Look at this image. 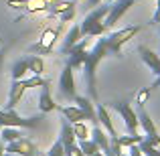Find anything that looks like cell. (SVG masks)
I'll return each instance as SVG.
<instances>
[{
	"mask_svg": "<svg viewBox=\"0 0 160 156\" xmlns=\"http://www.w3.org/2000/svg\"><path fill=\"white\" fill-rule=\"evenodd\" d=\"M108 55L106 49V41L103 37H99L98 43L93 45V49L87 51V59L83 63V75H85V83H87V93L89 98L98 99V87H95V73H98V65L102 63V59Z\"/></svg>",
	"mask_w": 160,
	"mask_h": 156,
	"instance_id": "cell-1",
	"label": "cell"
},
{
	"mask_svg": "<svg viewBox=\"0 0 160 156\" xmlns=\"http://www.w3.org/2000/svg\"><path fill=\"white\" fill-rule=\"evenodd\" d=\"M47 83H49V79H45L43 75H32V77H28V79H14V81H10V91H8V99H6L4 109H16V105L20 103L22 95L27 93L28 89H32V87H43V85H47Z\"/></svg>",
	"mask_w": 160,
	"mask_h": 156,
	"instance_id": "cell-2",
	"label": "cell"
},
{
	"mask_svg": "<svg viewBox=\"0 0 160 156\" xmlns=\"http://www.w3.org/2000/svg\"><path fill=\"white\" fill-rule=\"evenodd\" d=\"M109 12L108 4H102V6L93 8L91 12H87V16L83 18V23H79V28H81V37H103L108 33L106 24H103V18Z\"/></svg>",
	"mask_w": 160,
	"mask_h": 156,
	"instance_id": "cell-3",
	"label": "cell"
},
{
	"mask_svg": "<svg viewBox=\"0 0 160 156\" xmlns=\"http://www.w3.org/2000/svg\"><path fill=\"white\" fill-rule=\"evenodd\" d=\"M140 31H142L140 24H130V27H126V28H120V31H113V33H109V35H103L108 55L122 57V47H124L128 41H132Z\"/></svg>",
	"mask_w": 160,
	"mask_h": 156,
	"instance_id": "cell-4",
	"label": "cell"
},
{
	"mask_svg": "<svg viewBox=\"0 0 160 156\" xmlns=\"http://www.w3.org/2000/svg\"><path fill=\"white\" fill-rule=\"evenodd\" d=\"M41 118H22L16 109H0V128H37Z\"/></svg>",
	"mask_w": 160,
	"mask_h": 156,
	"instance_id": "cell-5",
	"label": "cell"
},
{
	"mask_svg": "<svg viewBox=\"0 0 160 156\" xmlns=\"http://www.w3.org/2000/svg\"><path fill=\"white\" fill-rule=\"evenodd\" d=\"M109 108L116 109V112L122 116V120H124V126H126V130H128V134H138L140 124H138V113L132 109V105H130L128 102H116V103H109Z\"/></svg>",
	"mask_w": 160,
	"mask_h": 156,
	"instance_id": "cell-6",
	"label": "cell"
},
{
	"mask_svg": "<svg viewBox=\"0 0 160 156\" xmlns=\"http://www.w3.org/2000/svg\"><path fill=\"white\" fill-rule=\"evenodd\" d=\"M134 4H136V0H116V2H109V12L106 14V18H103V24H106L108 31L120 23V18L134 6Z\"/></svg>",
	"mask_w": 160,
	"mask_h": 156,
	"instance_id": "cell-7",
	"label": "cell"
},
{
	"mask_svg": "<svg viewBox=\"0 0 160 156\" xmlns=\"http://www.w3.org/2000/svg\"><path fill=\"white\" fill-rule=\"evenodd\" d=\"M59 31H61V27H55V28H45L43 33H41L39 41H37L35 45H32L28 51L31 53H39V55H49L53 51L55 43H57V37H59Z\"/></svg>",
	"mask_w": 160,
	"mask_h": 156,
	"instance_id": "cell-8",
	"label": "cell"
},
{
	"mask_svg": "<svg viewBox=\"0 0 160 156\" xmlns=\"http://www.w3.org/2000/svg\"><path fill=\"white\" fill-rule=\"evenodd\" d=\"M87 47H89V37H81V41L67 53V65H69L71 69L83 67V63H85V59H87V51H89Z\"/></svg>",
	"mask_w": 160,
	"mask_h": 156,
	"instance_id": "cell-9",
	"label": "cell"
},
{
	"mask_svg": "<svg viewBox=\"0 0 160 156\" xmlns=\"http://www.w3.org/2000/svg\"><path fill=\"white\" fill-rule=\"evenodd\" d=\"M59 93L65 99H73L77 95V89H75V77H73V69L65 63L61 71V77H59Z\"/></svg>",
	"mask_w": 160,
	"mask_h": 156,
	"instance_id": "cell-10",
	"label": "cell"
},
{
	"mask_svg": "<svg viewBox=\"0 0 160 156\" xmlns=\"http://www.w3.org/2000/svg\"><path fill=\"white\" fill-rule=\"evenodd\" d=\"M4 150H6V152H12V154H18V156H39V148H37L31 140H27V138L8 142Z\"/></svg>",
	"mask_w": 160,
	"mask_h": 156,
	"instance_id": "cell-11",
	"label": "cell"
},
{
	"mask_svg": "<svg viewBox=\"0 0 160 156\" xmlns=\"http://www.w3.org/2000/svg\"><path fill=\"white\" fill-rule=\"evenodd\" d=\"M95 113H98L99 126H103V128H106V132L109 134V140L120 136V134L116 132V128H113V122H112V118H109V112H108L106 105H103V103H95Z\"/></svg>",
	"mask_w": 160,
	"mask_h": 156,
	"instance_id": "cell-12",
	"label": "cell"
},
{
	"mask_svg": "<svg viewBox=\"0 0 160 156\" xmlns=\"http://www.w3.org/2000/svg\"><path fill=\"white\" fill-rule=\"evenodd\" d=\"M89 136H91V140H93L95 144L99 146V150H102V152L106 154V156L112 152V148H109V136L106 134V130H103L99 124H95V126H93V130H91ZM112 154H113V152H112Z\"/></svg>",
	"mask_w": 160,
	"mask_h": 156,
	"instance_id": "cell-13",
	"label": "cell"
},
{
	"mask_svg": "<svg viewBox=\"0 0 160 156\" xmlns=\"http://www.w3.org/2000/svg\"><path fill=\"white\" fill-rule=\"evenodd\" d=\"M57 109V103H55L53 95H51V87L43 85L41 87V93H39V112L41 113H49V112H55Z\"/></svg>",
	"mask_w": 160,
	"mask_h": 156,
	"instance_id": "cell-14",
	"label": "cell"
},
{
	"mask_svg": "<svg viewBox=\"0 0 160 156\" xmlns=\"http://www.w3.org/2000/svg\"><path fill=\"white\" fill-rule=\"evenodd\" d=\"M49 10H51V14L59 16V20L61 23H67V20H71L75 16V6L71 2H61V4H49Z\"/></svg>",
	"mask_w": 160,
	"mask_h": 156,
	"instance_id": "cell-15",
	"label": "cell"
},
{
	"mask_svg": "<svg viewBox=\"0 0 160 156\" xmlns=\"http://www.w3.org/2000/svg\"><path fill=\"white\" fill-rule=\"evenodd\" d=\"M73 102L79 105V108L83 109V113H85V118L91 122V124H99V120H98V113H95V108H93V102H91L89 98H85V95H75L73 98Z\"/></svg>",
	"mask_w": 160,
	"mask_h": 156,
	"instance_id": "cell-16",
	"label": "cell"
},
{
	"mask_svg": "<svg viewBox=\"0 0 160 156\" xmlns=\"http://www.w3.org/2000/svg\"><path fill=\"white\" fill-rule=\"evenodd\" d=\"M79 41H81V28H79V24H73V27L69 28V33L65 35L63 43H61V53L67 55L71 49L75 47V45L79 43Z\"/></svg>",
	"mask_w": 160,
	"mask_h": 156,
	"instance_id": "cell-17",
	"label": "cell"
},
{
	"mask_svg": "<svg viewBox=\"0 0 160 156\" xmlns=\"http://www.w3.org/2000/svg\"><path fill=\"white\" fill-rule=\"evenodd\" d=\"M138 53H140V59L146 63V65L150 67V71L152 73H156L158 71V65H160V55L158 53H154L152 49H148V47H138Z\"/></svg>",
	"mask_w": 160,
	"mask_h": 156,
	"instance_id": "cell-18",
	"label": "cell"
},
{
	"mask_svg": "<svg viewBox=\"0 0 160 156\" xmlns=\"http://www.w3.org/2000/svg\"><path fill=\"white\" fill-rule=\"evenodd\" d=\"M61 113L65 120H69L71 124H75V122H85V113H83V109L79 108V105H61Z\"/></svg>",
	"mask_w": 160,
	"mask_h": 156,
	"instance_id": "cell-19",
	"label": "cell"
},
{
	"mask_svg": "<svg viewBox=\"0 0 160 156\" xmlns=\"http://www.w3.org/2000/svg\"><path fill=\"white\" fill-rule=\"evenodd\" d=\"M59 140L63 142V146H69V144H73V142H77V138H75V132H73V124H71L69 120H61Z\"/></svg>",
	"mask_w": 160,
	"mask_h": 156,
	"instance_id": "cell-20",
	"label": "cell"
},
{
	"mask_svg": "<svg viewBox=\"0 0 160 156\" xmlns=\"http://www.w3.org/2000/svg\"><path fill=\"white\" fill-rule=\"evenodd\" d=\"M24 59H27L28 71H31L32 75H43V71H45V63H43V59H41L39 55H28V57H24Z\"/></svg>",
	"mask_w": 160,
	"mask_h": 156,
	"instance_id": "cell-21",
	"label": "cell"
},
{
	"mask_svg": "<svg viewBox=\"0 0 160 156\" xmlns=\"http://www.w3.org/2000/svg\"><path fill=\"white\" fill-rule=\"evenodd\" d=\"M28 73V65H27V59H18V61L12 65V71H10V79H24V75Z\"/></svg>",
	"mask_w": 160,
	"mask_h": 156,
	"instance_id": "cell-22",
	"label": "cell"
},
{
	"mask_svg": "<svg viewBox=\"0 0 160 156\" xmlns=\"http://www.w3.org/2000/svg\"><path fill=\"white\" fill-rule=\"evenodd\" d=\"M0 138H2V142H14V140H20L22 138V134H20V128H8V126H4V128H0Z\"/></svg>",
	"mask_w": 160,
	"mask_h": 156,
	"instance_id": "cell-23",
	"label": "cell"
},
{
	"mask_svg": "<svg viewBox=\"0 0 160 156\" xmlns=\"http://www.w3.org/2000/svg\"><path fill=\"white\" fill-rule=\"evenodd\" d=\"M116 140H118V144H120L122 148H128V146H132V144H140L142 136L140 134H128V136L124 134V136H118Z\"/></svg>",
	"mask_w": 160,
	"mask_h": 156,
	"instance_id": "cell-24",
	"label": "cell"
},
{
	"mask_svg": "<svg viewBox=\"0 0 160 156\" xmlns=\"http://www.w3.org/2000/svg\"><path fill=\"white\" fill-rule=\"evenodd\" d=\"M77 144H79V148H81L83 156H91L93 152H98V150H99V146L95 144L91 138H87V140H77Z\"/></svg>",
	"mask_w": 160,
	"mask_h": 156,
	"instance_id": "cell-25",
	"label": "cell"
},
{
	"mask_svg": "<svg viewBox=\"0 0 160 156\" xmlns=\"http://www.w3.org/2000/svg\"><path fill=\"white\" fill-rule=\"evenodd\" d=\"M73 132H75V138H77V140H87L89 134H91L85 122H75L73 124Z\"/></svg>",
	"mask_w": 160,
	"mask_h": 156,
	"instance_id": "cell-26",
	"label": "cell"
},
{
	"mask_svg": "<svg viewBox=\"0 0 160 156\" xmlns=\"http://www.w3.org/2000/svg\"><path fill=\"white\" fill-rule=\"evenodd\" d=\"M47 156H65V146H63V142L59 140V138L53 142V146L49 148Z\"/></svg>",
	"mask_w": 160,
	"mask_h": 156,
	"instance_id": "cell-27",
	"label": "cell"
},
{
	"mask_svg": "<svg viewBox=\"0 0 160 156\" xmlns=\"http://www.w3.org/2000/svg\"><path fill=\"white\" fill-rule=\"evenodd\" d=\"M150 93H152V87H144L136 93V103L138 105H146V102L150 99Z\"/></svg>",
	"mask_w": 160,
	"mask_h": 156,
	"instance_id": "cell-28",
	"label": "cell"
},
{
	"mask_svg": "<svg viewBox=\"0 0 160 156\" xmlns=\"http://www.w3.org/2000/svg\"><path fill=\"white\" fill-rule=\"evenodd\" d=\"M138 146H140V150H142V154H144V156H160L156 146H150L148 142H144V140H142Z\"/></svg>",
	"mask_w": 160,
	"mask_h": 156,
	"instance_id": "cell-29",
	"label": "cell"
},
{
	"mask_svg": "<svg viewBox=\"0 0 160 156\" xmlns=\"http://www.w3.org/2000/svg\"><path fill=\"white\" fill-rule=\"evenodd\" d=\"M65 156H83V152H81V148H79L77 142H73V144L65 146Z\"/></svg>",
	"mask_w": 160,
	"mask_h": 156,
	"instance_id": "cell-30",
	"label": "cell"
},
{
	"mask_svg": "<svg viewBox=\"0 0 160 156\" xmlns=\"http://www.w3.org/2000/svg\"><path fill=\"white\" fill-rule=\"evenodd\" d=\"M128 154H130V156H144L138 144H132V146H128Z\"/></svg>",
	"mask_w": 160,
	"mask_h": 156,
	"instance_id": "cell-31",
	"label": "cell"
},
{
	"mask_svg": "<svg viewBox=\"0 0 160 156\" xmlns=\"http://www.w3.org/2000/svg\"><path fill=\"white\" fill-rule=\"evenodd\" d=\"M103 0H85V6L87 8H93V6H99Z\"/></svg>",
	"mask_w": 160,
	"mask_h": 156,
	"instance_id": "cell-32",
	"label": "cell"
},
{
	"mask_svg": "<svg viewBox=\"0 0 160 156\" xmlns=\"http://www.w3.org/2000/svg\"><path fill=\"white\" fill-rule=\"evenodd\" d=\"M152 23H160V0L156 4V12H154V16H152Z\"/></svg>",
	"mask_w": 160,
	"mask_h": 156,
	"instance_id": "cell-33",
	"label": "cell"
},
{
	"mask_svg": "<svg viewBox=\"0 0 160 156\" xmlns=\"http://www.w3.org/2000/svg\"><path fill=\"white\" fill-rule=\"evenodd\" d=\"M2 63H4V53L0 51V71H2Z\"/></svg>",
	"mask_w": 160,
	"mask_h": 156,
	"instance_id": "cell-34",
	"label": "cell"
},
{
	"mask_svg": "<svg viewBox=\"0 0 160 156\" xmlns=\"http://www.w3.org/2000/svg\"><path fill=\"white\" fill-rule=\"evenodd\" d=\"M91 156H106V154H103L102 150H98V152H93V154H91Z\"/></svg>",
	"mask_w": 160,
	"mask_h": 156,
	"instance_id": "cell-35",
	"label": "cell"
},
{
	"mask_svg": "<svg viewBox=\"0 0 160 156\" xmlns=\"http://www.w3.org/2000/svg\"><path fill=\"white\" fill-rule=\"evenodd\" d=\"M2 156H18V154H12V152H6V150H4V154Z\"/></svg>",
	"mask_w": 160,
	"mask_h": 156,
	"instance_id": "cell-36",
	"label": "cell"
},
{
	"mask_svg": "<svg viewBox=\"0 0 160 156\" xmlns=\"http://www.w3.org/2000/svg\"><path fill=\"white\" fill-rule=\"evenodd\" d=\"M2 154H4V146L0 144V156H2Z\"/></svg>",
	"mask_w": 160,
	"mask_h": 156,
	"instance_id": "cell-37",
	"label": "cell"
},
{
	"mask_svg": "<svg viewBox=\"0 0 160 156\" xmlns=\"http://www.w3.org/2000/svg\"><path fill=\"white\" fill-rule=\"evenodd\" d=\"M108 2H116V0H108Z\"/></svg>",
	"mask_w": 160,
	"mask_h": 156,
	"instance_id": "cell-38",
	"label": "cell"
},
{
	"mask_svg": "<svg viewBox=\"0 0 160 156\" xmlns=\"http://www.w3.org/2000/svg\"><path fill=\"white\" fill-rule=\"evenodd\" d=\"M0 43H2V41H0Z\"/></svg>",
	"mask_w": 160,
	"mask_h": 156,
	"instance_id": "cell-39",
	"label": "cell"
}]
</instances>
